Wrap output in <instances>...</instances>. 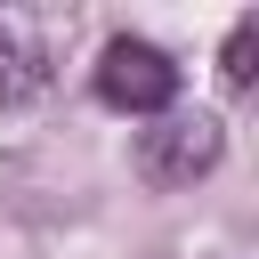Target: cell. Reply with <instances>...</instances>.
<instances>
[{"instance_id": "obj_3", "label": "cell", "mask_w": 259, "mask_h": 259, "mask_svg": "<svg viewBox=\"0 0 259 259\" xmlns=\"http://www.w3.org/2000/svg\"><path fill=\"white\" fill-rule=\"evenodd\" d=\"M227 89H251V73H259V16H243L235 32H227Z\"/></svg>"}, {"instance_id": "obj_4", "label": "cell", "mask_w": 259, "mask_h": 259, "mask_svg": "<svg viewBox=\"0 0 259 259\" xmlns=\"http://www.w3.org/2000/svg\"><path fill=\"white\" fill-rule=\"evenodd\" d=\"M0 57H8V32H0Z\"/></svg>"}, {"instance_id": "obj_2", "label": "cell", "mask_w": 259, "mask_h": 259, "mask_svg": "<svg viewBox=\"0 0 259 259\" xmlns=\"http://www.w3.org/2000/svg\"><path fill=\"white\" fill-rule=\"evenodd\" d=\"M219 154H227L219 113H162L146 130V146H138V162H146L154 186H194L202 170H219Z\"/></svg>"}, {"instance_id": "obj_1", "label": "cell", "mask_w": 259, "mask_h": 259, "mask_svg": "<svg viewBox=\"0 0 259 259\" xmlns=\"http://www.w3.org/2000/svg\"><path fill=\"white\" fill-rule=\"evenodd\" d=\"M97 97H105L113 113H170V105H178V65H170V49H154V40H138V32H113V40L97 49Z\"/></svg>"}]
</instances>
